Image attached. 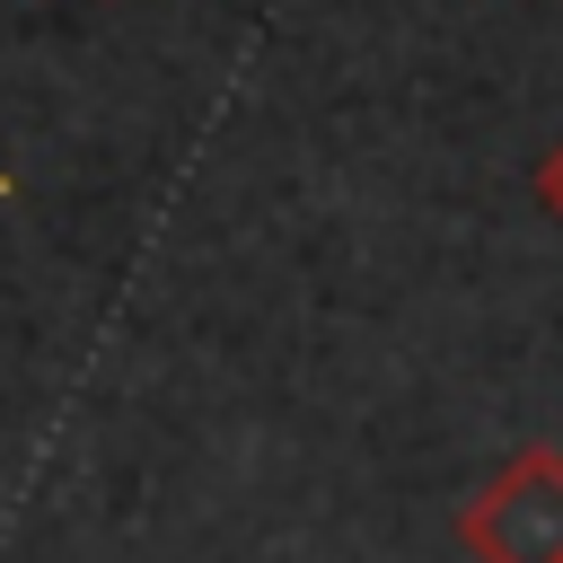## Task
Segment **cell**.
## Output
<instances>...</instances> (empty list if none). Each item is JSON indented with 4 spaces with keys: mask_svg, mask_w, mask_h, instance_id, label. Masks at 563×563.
<instances>
[{
    "mask_svg": "<svg viewBox=\"0 0 563 563\" xmlns=\"http://www.w3.org/2000/svg\"><path fill=\"white\" fill-rule=\"evenodd\" d=\"M457 545L475 563H563V449L528 440L457 510Z\"/></svg>",
    "mask_w": 563,
    "mask_h": 563,
    "instance_id": "1",
    "label": "cell"
},
{
    "mask_svg": "<svg viewBox=\"0 0 563 563\" xmlns=\"http://www.w3.org/2000/svg\"><path fill=\"white\" fill-rule=\"evenodd\" d=\"M537 211H545V220L563 229V141H554V150L537 158Z\"/></svg>",
    "mask_w": 563,
    "mask_h": 563,
    "instance_id": "2",
    "label": "cell"
}]
</instances>
